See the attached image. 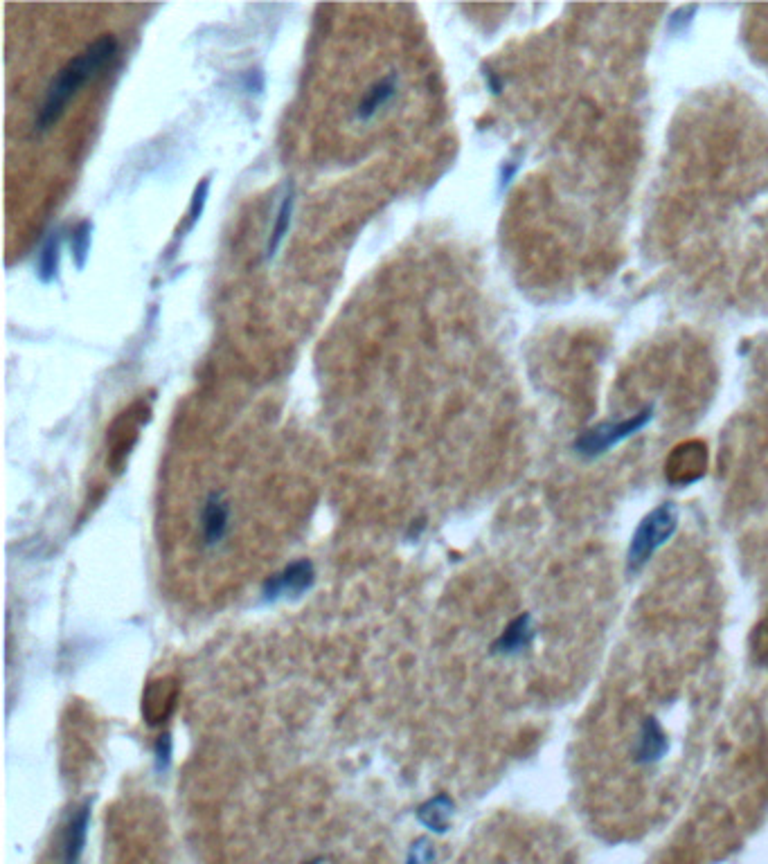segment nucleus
<instances>
[{
    "label": "nucleus",
    "mask_w": 768,
    "mask_h": 864,
    "mask_svg": "<svg viewBox=\"0 0 768 864\" xmlns=\"http://www.w3.org/2000/svg\"><path fill=\"white\" fill-rule=\"evenodd\" d=\"M651 417H654V408H645V410L633 414V417L624 419V421L597 423V426L584 430L582 435L577 437V441H575L577 455H582L586 459H593V457H600L604 453H609V450L613 446H618L620 441L633 437L640 430H645Z\"/></svg>",
    "instance_id": "7ed1b4c3"
},
{
    "label": "nucleus",
    "mask_w": 768,
    "mask_h": 864,
    "mask_svg": "<svg viewBox=\"0 0 768 864\" xmlns=\"http://www.w3.org/2000/svg\"><path fill=\"white\" fill-rule=\"evenodd\" d=\"M91 237H93V223L82 221L73 230V239H70V252H73L77 270H84L88 255H91Z\"/></svg>",
    "instance_id": "2eb2a0df"
},
{
    "label": "nucleus",
    "mask_w": 768,
    "mask_h": 864,
    "mask_svg": "<svg viewBox=\"0 0 768 864\" xmlns=\"http://www.w3.org/2000/svg\"><path fill=\"white\" fill-rule=\"evenodd\" d=\"M210 183H212L210 178H203L194 189V198H192V205H190V223H187V230H192L201 219L205 201H208V194H210Z\"/></svg>",
    "instance_id": "dca6fc26"
},
{
    "label": "nucleus",
    "mask_w": 768,
    "mask_h": 864,
    "mask_svg": "<svg viewBox=\"0 0 768 864\" xmlns=\"http://www.w3.org/2000/svg\"><path fill=\"white\" fill-rule=\"evenodd\" d=\"M291 214H293V192H289L287 196H284V201H282L280 210H278V219H275V225H273V230H271L269 246H266V257H269V259L275 255V252L280 250L284 237H287L289 225H291Z\"/></svg>",
    "instance_id": "4468645a"
},
{
    "label": "nucleus",
    "mask_w": 768,
    "mask_h": 864,
    "mask_svg": "<svg viewBox=\"0 0 768 864\" xmlns=\"http://www.w3.org/2000/svg\"><path fill=\"white\" fill-rule=\"evenodd\" d=\"M115 52H118V41H115L113 36H102V39L88 45L82 54L70 59L66 66L57 72V77L50 81L46 99H43V106L37 117L39 131L55 126L59 117L64 115L70 99L82 90L88 79L95 77L97 72L115 57Z\"/></svg>",
    "instance_id": "f257e3e1"
},
{
    "label": "nucleus",
    "mask_w": 768,
    "mask_h": 864,
    "mask_svg": "<svg viewBox=\"0 0 768 864\" xmlns=\"http://www.w3.org/2000/svg\"><path fill=\"white\" fill-rule=\"evenodd\" d=\"M433 858H435V851L433 846L428 844V840H417L408 853L406 864H428Z\"/></svg>",
    "instance_id": "a211bd4d"
},
{
    "label": "nucleus",
    "mask_w": 768,
    "mask_h": 864,
    "mask_svg": "<svg viewBox=\"0 0 768 864\" xmlns=\"http://www.w3.org/2000/svg\"><path fill=\"white\" fill-rule=\"evenodd\" d=\"M453 810H455L453 799L442 792V795H435L433 799L424 801V804L417 808V819L428 828V831L446 833L449 831Z\"/></svg>",
    "instance_id": "9b49d317"
},
{
    "label": "nucleus",
    "mask_w": 768,
    "mask_h": 864,
    "mask_svg": "<svg viewBox=\"0 0 768 864\" xmlns=\"http://www.w3.org/2000/svg\"><path fill=\"white\" fill-rule=\"evenodd\" d=\"M88 824H91V804H84L82 808L75 810L66 826L64 849H61V864H79V858H82L86 846Z\"/></svg>",
    "instance_id": "9d476101"
},
{
    "label": "nucleus",
    "mask_w": 768,
    "mask_h": 864,
    "mask_svg": "<svg viewBox=\"0 0 768 864\" xmlns=\"http://www.w3.org/2000/svg\"><path fill=\"white\" fill-rule=\"evenodd\" d=\"M753 653L762 664L768 666V621H762L753 633Z\"/></svg>",
    "instance_id": "f3484780"
},
{
    "label": "nucleus",
    "mask_w": 768,
    "mask_h": 864,
    "mask_svg": "<svg viewBox=\"0 0 768 864\" xmlns=\"http://www.w3.org/2000/svg\"><path fill=\"white\" fill-rule=\"evenodd\" d=\"M669 752V738L654 716H647L640 725L638 743L633 747V756L640 765H654Z\"/></svg>",
    "instance_id": "0eeeda50"
},
{
    "label": "nucleus",
    "mask_w": 768,
    "mask_h": 864,
    "mask_svg": "<svg viewBox=\"0 0 768 864\" xmlns=\"http://www.w3.org/2000/svg\"><path fill=\"white\" fill-rule=\"evenodd\" d=\"M309 864H318V862H309Z\"/></svg>",
    "instance_id": "aec40b11"
},
{
    "label": "nucleus",
    "mask_w": 768,
    "mask_h": 864,
    "mask_svg": "<svg viewBox=\"0 0 768 864\" xmlns=\"http://www.w3.org/2000/svg\"><path fill=\"white\" fill-rule=\"evenodd\" d=\"M705 462L708 453L701 441H687V444L674 448L672 457L667 462V477L674 484H692L701 480L705 473Z\"/></svg>",
    "instance_id": "39448f33"
},
{
    "label": "nucleus",
    "mask_w": 768,
    "mask_h": 864,
    "mask_svg": "<svg viewBox=\"0 0 768 864\" xmlns=\"http://www.w3.org/2000/svg\"><path fill=\"white\" fill-rule=\"evenodd\" d=\"M395 93H397V77L395 75L377 81V84H374L368 93H365V97L361 99L359 108H356V117H359L361 122L372 120V117L377 115L392 97H395Z\"/></svg>",
    "instance_id": "f8f14e48"
},
{
    "label": "nucleus",
    "mask_w": 768,
    "mask_h": 864,
    "mask_svg": "<svg viewBox=\"0 0 768 864\" xmlns=\"http://www.w3.org/2000/svg\"><path fill=\"white\" fill-rule=\"evenodd\" d=\"M59 257H61V230H55L48 234L46 241H43L39 261H37V275L43 284H50L52 279L57 277Z\"/></svg>",
    "instance_id": "ddd939ff"
},
{
    "label": "nucleus",
    "mask_w": 768,
    "mask_h": 864,
    "mask_svg": "<svg viewBox=\"0 0 768 864\" xmlns=\"http://www.w3.org/2000/svg\"><path fill=\"white\" fill-rule=\"evenodd\" d=\"M230 504L221 493H210L201 511V529L205 545H219L228 534Z\"/></svg>",
    "instance_id": "1a4fd4ad"
},
{
    "label": "nucleus",
    "mask_w": 768,
    "mask_h": 864,
    "mask_svg": "<svg viewBox=\"0 0 768 864\" xmlns=\"http://www.w3.org/2000/svg\"><path fill=\"white\" fill-rule=\"evenodd\" d=\"M532 642H534V619L530 612H523V615L509 621L503 633H500V637L491 644V651L496 655H519L523 651H528Z\"/></svg>",
    "instance_id": "6e6552de"
},
{
    "label": "nucleus",
    "mask_w": 768,
    "mask_h": 864,
    "mask_svg": "<svg viewBox=\"0 0 768 864\" xmlns=\"http://www.w3.org/2000/svg\"><path fill=\"white\" fill-rule=\"evenodd\" d=\"M678 529V509L674 502H663L651 509L645 518L638 522L633 531L629 552H627V570L629 574L640 572L654 554L663 547Z\"/></svg>",
    "instance_id": "f03ea898"
},
{
    "label": "nucleus",
    "mask_w": 768,
    "mask_h": 864,
    "mask_svg": "<svg viewBox=\"0 0 768 864\" xmlns=\"http://www.w3.org/2000/svg\"><path fill=\"white\" fill-rule=\"evenodd\" d=\"M169 759H172V738L169 734L160 736L156 743V765L160 772H165L169 768Z\"/></svg>",
    "instance_id": "6ab92c4d"
},
{
    "label": "nucleus",
    "mask_w": 768,
    "mask_h": 864,
    "mask_svg": "<svg viewBox=\"0 0 768 864\" xmlns=\"http://www.w3.org/2000/svg\"><path fill=\"white\" fill-rule=\"evenodd\" d=\"M176 698H178V689L174 680L169 678L154 680L147 687L145 696H142V716H145L149 725H163L165 720L172 716V711L176 707Z\"/></svg>",
    "instance_id": "423d86ee"
},
{
    "label": "nucleus",
    "mask_w": 768,
    "mask_h": 864,
    "mask_svg": "<svg viewBox=\"0 0 768 864\" xmlns=\"http://www.w3.org/2000/svg\"><path fill=\"white\" fill-rule=\"evenodd\" d=\"M316 581V570L314 563L307 558L293 561L291 565L284 567L282 572L273 574L271 579L264 583V601H278V599H296L302 597L311 585Z\"/></svg>",
    "instance_id": "20e7f679"
}]
</instances>
